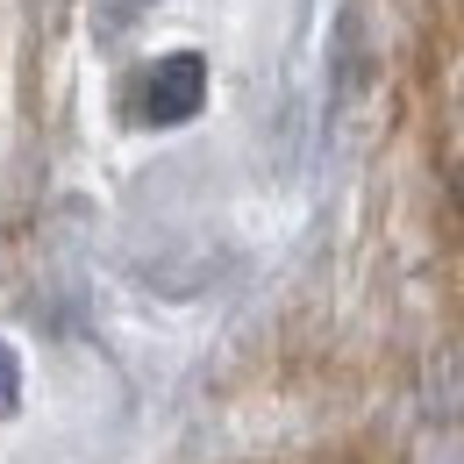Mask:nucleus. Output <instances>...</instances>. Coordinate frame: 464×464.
I'll list each match as a JSON object with an SVG mask.
<instances>
[{
  "mask_svg": "<svg viewBox=\"0 0 464 464\" xmlns=\"http://www.w3.org/2000/svg\"><path fill=\"white\" fill-rule=\"evenodd\" d=\"M22 407V357L0 343V414H14Z\"/></svg>",
  "mask_w": 464,
  "mask_h": 464,
  "instance_id": "obj_2",
  "label": "nucleus"
},
{
  "mask_svg": "<svg viewBox=\"0 0 464 464\" xmlns=\"http://www.w3.org/2000/svg\"><path fill=\"white\" fill-rule=\"evenodd\" d=\"M200 101H208V58L200 51H172V58H158L143 72L136 115L150 121V129H179V121L200 115Z\"/></svg>",
  "mask_w": 464,
  "mask_h": 464,
  "instance_id": "obj_1",
  "label": "nucleus"
}]
</instances>
